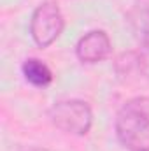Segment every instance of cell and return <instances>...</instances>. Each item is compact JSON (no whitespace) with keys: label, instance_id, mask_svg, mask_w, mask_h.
I'll return each instance as SVG.
<instances>
[{"label":"cell","instance_id":"cell-1","mask_svg":"<svg viewBox=\"0 0 149 151\" xmlns=\"http://www.w3.org/2000/svg\"><path fill=\"white\" fill-rule=\"evenodd\" d=\"M119 144L128 151H149V99L126 100L114 119Z\"/></svg>","mask_w":149,"mask_h":151},{"label":"cell","instance_id":"cell-2","mask_svg":"<svg viewBox=\"0 0 149 151\" xmlns=\"http://www.w3.org/2000/svg\"><path fill=\"white\" fill-rule=\"evenodd\" d=\"M49 119L60 132L82 137L93 127V111L90 104L81 99H65L53 104L49 109Z\"/></svg>","mask_w":149,"mask_h":151},{"label":"cell","instance_id":"cell-3","mask_svg":"<svg viewBox=\"0 0 149 151\" xmlns=\"http://www.w3.org/2000/svg\"><path fill=\"white\" fill-rule=\"evenodd\" d=\"M65 28V18L60 5L53 0L39 4L30 16V37L39 47H49Z\"/></svg>","mask_w":149,"mask_h":151},{"label":"cell","instance_id":"cell-4","mask_svg":"<svg viewBox=\"0 0 149 151\" xmlns=\"http://www.w3.org/2000/svg\"><path fill=\"white\" fill-rule=\"evenodd\" d=\"M112 51V42L107 32L104 30H90L75 44V56L81 63L95 65L109 58Z\"/></svg>","mask_w":149,"mask_h":151},{"label":"cell","instance_id":"cell-5","mask_svg":"<svg viewBox=\"0 0 149 151\" xmlns=\"http://www.w3.org/2000/svg\"><path fill=\"white\" fill-rule=\"evenodd\" d=\"M126 23L133 37L149 42V0H133L126 12Z\"/></svg>","mask_w":149,"mask_h":151},{"label":"cell","instance_id":"cell-6","mask_svg":"<svg viewBox=\"0 0 149 151\" xmlns=\"http://www.w3.org/2000/svg\"><path fill=\"white\" fill-rule=\"evenodd\" d=\"M21 74L28 84H32L35 88H47L54 79L49 65L39 58H27L21 63Z\"/></svg>","mask_w":149,"mask_h":151},{"label":"cell","instance_id":"cell-7","mask_svg":"<svg viewBox=\"0 0 149 151\" xmlns=\"http://www.w3.org/2000/svg\"><path fill=\"white\" fill-rule=\"evenodd\" d=\"M123 67V74L137 72L149 81V42H144L137 51L126 53L117 60V69Z\"/></svg>","mask_w":149,"mask_h":151}]
</instances>
